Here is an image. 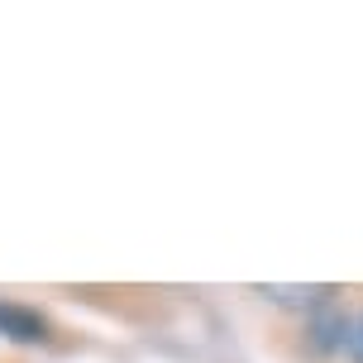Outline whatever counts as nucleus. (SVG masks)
<instances>
[{
	"label": "nucleus",
	"mask_w": 363,
	"mask_h": 363,
	"mask_svg": "<svg viewBox=\"0 0 363 363\" xmlns=\"http://www.w3.org/2000/svg\"><path fill=\"white\" fill-rule=\"evenodd\" d=\"M0 340H15V345H48V320L29 306L15 301H0Z\"/></svg>",
	"instance_id": "f257e3e1"
},
{
	"label": "nucleus",
	"mask_w": 363,
	"mask_h": 363,
	"mask_svg": "<svg viewBox=\"0 0 363 363\" xmlns=\"http://www.w3.org/2000/svg\"><path fill=\"white\" fill-rule=\"evenodd\" d=\"M254 291L272 306H291V311H320L335 296V287H254Z\"/></svg>",
	"instance_id": "f03ea898"
},
{
	"label": "nucleus",
	"mask_w": 363,
	"mask_h": 363,
	"mask_svg": "<svg viewBox=\"0 0 363 363\" xmlns=\"http://www.w3.org/2000/svg\"><path fill=\"white\" fill-rule=\"evenodd\" d=\"M345 354H349V363H363V311H359V315H349V335H345Z\"/></svg>",
	"instance_id": "7ed1b4c3"
}]
</instances>
